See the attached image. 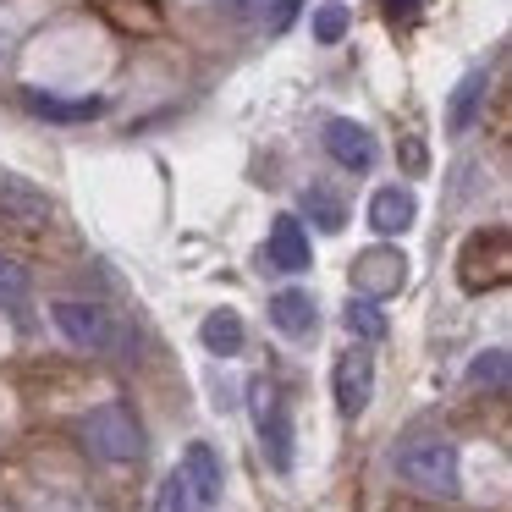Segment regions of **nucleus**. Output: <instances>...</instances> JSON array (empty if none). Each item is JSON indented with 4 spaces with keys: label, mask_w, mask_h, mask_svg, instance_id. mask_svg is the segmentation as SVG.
<instances>
[{
    "label": "nucleus",
    "mask_w": 512,
    "mask_h": 512,
    "mask_svg": "<svg viewBox=\"0 0 512 512\" xmlns=\"http://www.w3.org/2000/svg\"><path fill=\"white\" fill-rule=\"evenodd\" d=\"M397 479L413 485L419 496H457L463 474H457V446L441 441V435H413V441L397 446Z\"/></svg>",
    "instance_id": "f257e3e1"
},
{
    "label": "nucleus",
    "mask_w": 512,
    "mask_h": 512,
    "mask_svg": "<svg viewBox=\"0 0 512 512\" xmlns=\"http://www.w3.org/2000/svg\"><path fill=\"white\" fill-rule=\"evenodd\" d=\"M83 441H89V452L105 457V463H133V457H144V430H138L127 402H100V408H89Z\"/></svg>",
    "instance_id": "f03ea898"
},
{
    "label": "nucleus",
    "mask_w": 512,
    "mask_h": 512,
    "mask_svg": "<svg viewBox=\"0 0 512 512\" xmlns=\"http://www.w3.org/2000/svg\"><path fill=\"white\" fill-rule=\"evenodd\" d=\"M50 320H56V331L67 336L72 347H83V353H111L116 347V320L100 303L61 298V303H50Z\"/></svg>",
    "instance_id": "7ed1b4c3"
},
{
    "label": "nucleus",
    "mask_w": 512,
    "mask_h": 512,
    "mask_svg": "<svg viewBox=\"0 0 512 512\" xmlns=\"http://www.w3.org/2000/svg\"><path fill=\"white\" fill-rule=\"evenodd\" d=\"M254 424H259V446H265L270 468H276V474H287L292 452H298V435H292L287 402H281L270 386H254Z\"/></svg>",
    "instance_id": "20e7f679"
},
{
    "label": "nucleus",
    "mask_w": 512,
    "mask_h": 512,
    "mask_svg": "<svg viewBox=\"0 0 512 512\" xmlns=\"http://www.w3.org/2000/svg\"><path fill=\"white\" fill-rule=\"evenodd\" d=\"M325 155H331L342 171H353V177H364V171L380 166L375 133H369L364 122H353V116H336V122H325Z\"/></svg>",
    "instance_id": "39448f33"
},
{
    "label": "nucleus",
    "mask_w": 512,
    "mask_h": 512,
    "mask_svg": "<svg viewBox=\"0 0 512 512\" xmlns=\"http://www.w3.org/2000/svg\"><path fill=\"white\" fill-rule=\"evenodd\" d=\"M331 391H336V408H342L347 419H358V413L369 408V397H375V358H369L364 347H347L331 369Z\"/></svg>",
    "instance_id": "423d86ee"
},
{
    "label": "nucleus",
    "mask_w": 512,
    "mask_h": 512,
    "mask_svg": "<svg viewBox=\"0 0 512 512\" xmlns=\"http://www.w3.org/2000/svg\"><path fill=\"white\" fill-rule=\"evenodd\" d=\"M402 281H408V259H402L397 248H364V254L353 259V287H358V298H369V303L391 298Z\"/></svg>",
    "instance_id": "0eeeda50"
},
{
    "label": "nucleus",
    "mask_w": 512,
    "mask_h": 512,
    "mask_svg": "<svg viewBox=\"0 0 512 512\" xmlns=\"http://www.w3.org/2000/svg\"><path fill=\"white\" fill-rule=\"evenodd\" d=\"M265 259L276 270H287V276H303V270L314 265L309 226H303L298 215H276V221H270V237H265Z\"/></svg>",
    "instance_id": "6e6552de"
},
{
    "label": "nucleus",
    "mask_w": 512,
    "mask_h": 512,
    "mask_svg": "<svg viewBox=\"0 0 512 512\" xmlns=\"http://www.w3.org/2000/svg\"><path fill=\"white\" fill-rule=\"evenodd\" d=\"M0 215L17 226H45L50 215H56V204H50L45 188H34L28 177H12V171H0Z\"/></svg>",
    "instance_id": "1a4fd4ad"
},
{
    "label": "nucleus",
    "mask_w": 512,
    "mask_h": 512,
    "mask_svg": "<svg viewBox=\"0 0 512 512\" xmlns=\"http://www.w3.org/2000/svg\"><path fill=\"white\" fill-rule=\"evenodd\" d=\"M182 479L193 485L199 507H215V501H221L226 474H221V457H215V446H210V441H193L188 452H182Z\"/></svg>",
    "instance_id": "9d476101"
},
{
    "label": "nucleus",
    "mask_w": 512,
    "mask_h": 512,
    "mask_svg": "<svg viewBox=\"0 0 512 512\" xmlns=\"http://www.w3.org/2000/svg\"><path fill=\"white\" fill-rule=\"evenodd\" d=\"M413 221H419V199H413V188H375V199H369V226H375L380 237L408 232Z\"/></svg>",
    "instance_id": "9b49d317"
},
{
    "label": "nucleus",
    "mask_w": 512,
    "mask_h": 512,
    "mask_svg": "<svg viewBox=\"0 0 512 512\" xmlns=\"http://www.w3.org/2000/svg\"><path fill=\"white\" fill-rule=\"evenodd\" d=\"M270 325H276L281 336H292V342H303V336H314V325H320V314H314V298L303 287H287L270 298Z\"/></svg>",
    "instance_id": "f8f14e48"
},
{
    "label": "nucleus",
    "mask_w": 512,
    "mask_h": 512,
    "mask_svg": "<svg viewBox=\"0 0 512 512\" xmlns=\"http://www.w3.org/2000/svg\"><path fill=\"white\" fill-rule=\"evenodd\" d=\"M199 342L210 347L215 358H237V353H243V342H248V331H243V314H237V309H215V314H204V325H199Z\"/></svg>",
    "instance_id": "ddd939ff"
},
{
    "label": "nucleus",
    "mask_w": 512,
    "mask_h": 512,
    "mask_svg": "<svg viewBox=\"0 0 512 512\" xmlns=\"http://www.w3.org/2000/svg\"><path fill=\"white\" fill-rule=\"evenodd\" d=\"M303 215H309L320 232H342L347 226V204H342V193L336 188H325V182H309L303 188Z\"/></svg>",
    "instance_id": "4468645a"
},
{
    "label": "nucleus",
    "mask_w": 512,
    "mask_h": 512,
    "mask_svg": "<svg viewBox=\"0 0 512 512\" xmlns=\"http://www.w3.org/2000/svg\"><path fill=\"white\" fill-rule=\"evenodd\" d=\"M479 100H485V72H468L463 83H457L452 105H446V133H468L479 116Z\"/></svg>",
    "instance_id": "2eb2a0df"
},
{
    "label": "nucleus",
    "mask_w": 512,
    "mask_h": 512,
    "mask_svg": "<svg viewBox=\"0 0 512 512\" xmlns=\"http://www.w3.org/2000/svg\"><path fill=\"white\" fill-rule=\"evenodd\" d=\"M342 325H347V336H358V342H380V336L391 331L386 309H380V303H369V298H347Z\"/></svg>",
    "instance_id": "dca6fc26"
},
{
    "label": "nucleus",
    "mask_w": 512,
    "mask_h": 512,
    "mask_svg": "<svg viewBox=\"0 0 512 512\" xmlns=\"http://www.w3.org/2000/svg\"><path fill=\"white\" fill-rule=\"evenodd\" d=\"M28 105L50 122H94L105 111V100H50V94H28Z\"/></svg>",
    "instance_id": "f3484780"
},
{
    "label": "nucleus",
    "mask_w": 512,
    "mask_h": 512,
    "mask_svg": "<svg viewBox=\"0 0 512 512\" xmlns=\"http://www.w3.org/2000/svg\"><path fill=\"white\" fill-rule=\"evenodd\" d=\"M149 512H204V507H199V496H193V485L182 479V468H177V474H166V479H160L155 507H149Z\"/></svg>",
    "instance_id": "a211bd4d"
},
{
    "label": "nucleus",
    "mask_w": 512,
    "mask_h": 512,
    "mask_svg": "<svg viewBox=\"0 0 512 512\" xmlns=\"http://www.w3.org/2000/svg\"><path fill=\"white\" fill-rule=\"evenodd\" d=\"M507 347H490V353H479L474 364H468V386H490V391H507Z\"/></svg>",
    "instance_id": "6ab92c4d"
},
{
    "label": "nucleus",
    "mask_w": 512,
    "mask_h": 512,
    "mask_svg": "<svg viewBox=\"0 0 512 512\" xmlns=\"http://www.w3.org/2000/svg\"><path fill=\"white\" fill-rule=\"evenodd\" d=\"M28 287H34V281H28V270L17 265L12 254H0V303H23Z\"/></svg>",
    "instance_id": "aec40b11"
},
{
    "label": "nucleus",
    "mask_w": 512,
    "mask_h": 512,
    "mask_svg": "<svg viewBox=\"0 0 512 512\" xmlns=\"http://www.w3.org/2000/svg\"><path fill=\"white\" fill-rule=\"evenodd\" d=\"M342 34H347V6H342V0H331V6L314 12V39H320V45H336Z\"/></svg>",
    "instance_id": "412c9836"
},
{
    "label": "nucleus",
    "mask_w": 512,
    "mask_h": 512,
    "mask_svg": "<svg viewBox=\"0 0 512 512\" xmlns=\"http://www.w3.org/2000/svg\"><path fill=\"white\" fill-rule=\"evenodd\" d=\"M221 6V17H232V23H259V17L270 12V0H215Z\"/></svg>",
    "instance_id": "4be33fe9"
},
{
    "label": "nucleus",
    "mask_w": 512,
    "mask_h": 512,
    "mask_svg": "<svg viewBox=\"0 0 512 512\" xmlns=\"http://www.w3.org/2000/svg\"><path fill=\"white\" fill-rule=\"evenodd\" d=\"M298 6H303V0H276V28H287L292 17H298Z\"/></svg>",
    "instance_id": "5701e85b"
}]
</instances>
